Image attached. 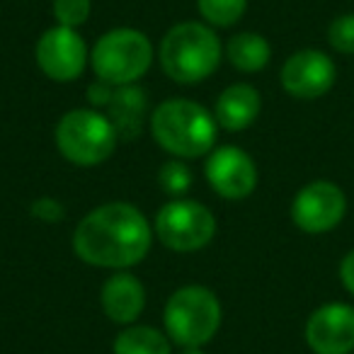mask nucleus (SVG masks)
<instances>
[{"label":"nucleus","instance_id":"nucleus-1","mask_svg":"<svg viewBox=\"0 0 354 354\" xmlns=\"http://www.w3.org/2000/svg\"><path fill=\"white\" fill-rule=\"evenodd\" d=\"M153 231L148 218L127 202H109L85 214L73 233V250L83 262L104 270H129L148 255Z\"/></svg>","mask_w":354,"mask_h":354},{"label":"nucleus","instance_id":"nucleus-2","mask_svg":"<svg viewBox=\"0 0 354 354\" xmlns=\"http://www.w3.org/2000/svg\"><path fill=\"white\" fill-rule=\"evenodd\" d=\"M153 138L175 158H202L216 143L218 122L209 109L187 97L160 102L151 117Z\"/></svg>","mask_w":354,"mask_h":354},{"label":"nucleus","instance_id":"nucleus-3","mask_svg":"<svg viewBox=\"0 0 354 354\" xmlns=\"http://www.w3.org/2000/svg\"><path fill=\"white\" fill-rule=\"evenodd\" d=\"M221 39L209 25L180 22L160 41V66L180 85L207 80L221 64Z\"/></svg>","mask_w":354,"mask_h":354},{"label":"nucleus","instance_id":"nucleus-4","mask_svg":"<svg viewBox=\"0 0 354 354\" xmlns=\"http://www.w3.org/2000/svg\"><path fill=\"white\" fill-rule=\"evenodd\" d=\"M165 335L180 347H204L221 328V304L207 286H183L167 299L162 310Z\"/></svg>","mask_w":354,"mask_h":354},{"label":"nucleus","instance_id":"nucleus-5","mask_svg":"<svg viewBox=\"0 0 354 354\" xmlns=\"http://www.w3.org/2000/svg\"><path fill=\"white\" fill-rule=\"evenodd\" d=\"M56 148L68 162L93 167L114 153L119 133L107 114L97 109H71L56 124Z\"/></svg>","mask_w":354,"mask_h":354},{"label":"nucleus","instance_id":"nucleus-6","mask_svg":"<svg viewBox=\"0 0 354 354\" xmlns=\"http://www.w3.org/2000/svg\"><path fill=\"white\" fill-rule=\"evenodd\" d=\"M153 64V46L143 32L131 27H119L102 35L90 54L95 75L104 83L122 88L136 85Z\"/></svg>","mask_w":354,"mask_h":354},{"label":"nucleus","instance_id":"nucleus-7","mask_svg":"<svg viewBox=\"0 0 354 354\" xmlns=\"http://www.w3.org/2000/svg\"><path fill=\"white\" fill-rule=\"evenodd\" d=\"M156 236L175 252L202 250L216 236V218L194 199H172L158 212Z\"/></svg>","mask_w":354,"mask_h":354},{"label":"nucleus","instance_id":"nucleus-8","mask_svg":"<svg viewBox=\"0 0 354 354\" xmlns=\"http://www.w3.org/2000/svg\"><path fill=\"white\" fill-rule=\"evenodd\" d=\"M347 212V197L335 183L315 180L301 187L291 202V218L304 233L318 236L328 233L344 218Z\"/></svg>","mask_w":354,"mask_h":354},{"label":"nucleus","instance_id":"nucleus-9","mask_svg":"<svg viewBox=\"0 0 354 354\" xmlns=\"http://www.w3.org/2000/svg\"><path fill=\"white\" fill-rule=\"evenodd\" d=\"M37 64L46 78L56 83H71L83 73L88 64L85 39L71 27H51L37 41Z\"/></svg>","mask_w":354,"mask_h":354},{"label":"nucleus","instance_id":"nucleus-10","mask_svg":"<svg viewBox=\"0 0 354 354\" xmlns=\"http://www.w3.org/2000/svg\"><path fill=\"white\" fill-rule=\"evenodd\" d=\"M207 183L223 199H245L257 187V165L243 148L221 146L207 158Z\"/></svg>","mask_w":354,"mask_h":354},{"label":"nucleus","instance_id":"nucleus-11","mask_svg":"<svg viewBox=\"0 0 354 354\" xmlns=\"http://www.w3.org/2000/svg\"><path fill=\"white\" fill-rule=\"evenodd\" d=\"M337 80L335 61L318 49L291 54L281 66V88L296 100H318Z\"/></svg>","mask_w":354,"mask_h":354},{"label":"nucleus","instance_id":"nucleus-12","mask_svg":"<svg viewBox=\"0 0 354 354\" xmlns=\"http://www.w3.org/2000/svg\"><path fill=\"white\" fill-rule=\"evenodd\" d=\"M306 342L315 354L354 352V308L349 304H325L306 323Z\"/></svg>","mask_w":354,"mask_h":354},{"label":"nucleus","instance_id":"nucleus-13","mask_svg":"<svg viewBox=\"0 0 354 354\" xmlns=\"http://www.w3.org/2000/svg\"><path fill=\"white\" fill-rule=\"evenodd\" d=\"M146 308V289L138 277L119 270L102 286V310L119 325H131Z\"/></svg>","mask_w":354,"mask_h":354},{"label":"nucleus","instance_id":"nucleus-14","mask_svg":"<svg viewBox=\"0 0 354 354\" xmlns=\"http://www.w3.org/2000/svg\"><path fill=\"white\" fill-rule=\"evenodd\" d=\"M262 100L252 85L236 83L228 85L216 100V122L226 131H243L250 124H255L257 114H260Z\"/></svg>","mask_w":354,"mask_h":354},{"label":"nucleus","instance_id":"nucleus-15","mask_svg":"<svg viewBox=\"0 0 354 354\" xmlns=\"http://www.w3.org/2000/svg\"><path fill=\"white\" fill-rule=\"evenodd\" d=\"M107 117L114 124L119 138H136L146 119V95L136 85L114 88V95L107 104Z\"/></svg>","mask_w":354,"mask_h":354},{"label":"nucleus","instance_id":"nucleus-16","mask_svg":"<svg viewBox=\"0 0 354 354\" xmlns=\"http://www.w3.org/2000/svg\"><path fill=\"white\" fill-rule=\"evenodd\" d=\"M226 56L233 64V68L243 71V73H257L270 64L272 46L262 35L241 32V35L231 37L226 46Z\"/></svg>","mask_w":354,"mask_h":354},{"label":"nucleus","instance_id":"nucleus-17","mask_svg":"<svg viewBox=\"0 0 354 354\" xmlns=\"http://www.w3.org/2000/svg\"><path fill=\"white\" fill-rule=\"evenodd\" d=\"M170 337L148 325H131L114 339V354H170Z\"/></svg>","mask_w":354,"mask_h":354},{"label":"nucleus","instance_id":"nucleus-18","mask_svg":"<svg viewBox=\"0 0 354 354\" xmlns=\"http://www.w3.org/2000/svg\"><path fill=\"white\" fill-rule=\"evenodd\" d=\"M209 27H231L245 15L248 0H197Z\"/></svg>","mask_w":354,"mask_h":354},{"label":"nucleus","instance_id":"nucleus-19","mask_svg":"<svg viewBox=\"0 0 354 354\" xmlns=\"http://www.w3.org/2000/svg\"><path fill=\"white\" fill-rule=\"evenodd\" d=\"M158 180H160V187L167 194H172V197H183L192 187V172H189V167L183 160L162 162L160 172H158Z\"/></svg>","mask_w":354,"mask_h":354},{"label":"nucleus","instance_id":"nucleus-20","mask_svg":"<svg viewBox=\"0 0 354 354\" xmlns=\"http://www.w3.org/2000/svg\"><path fill=\"white\" fill-rule=\"evenodd\" d=\"M93 10V0H54V17L61 27L78 30L85 25Z\"/></svg>","mask_w":354,"mask_h":354},{"label":"nucleus","instance_id":"nucleus-21","mask_svg":"<svg viewBox=\"0 0 354 354\" xmlns=\"http://www.w3.org/2000/svg\"><path fill=\"white\" fill-rule=\"evenodd\" d=\"M328 41L339 54H354V12L335 17L328 30Z\"/></svg>","mask_w":354,"mask_h":354},{"label":"nucleus","instance_id":"nucleus-22","mask_svg":"<svg viewBox=\"0 0 354 354\" xmlns=\"http://www.w3.org/2000/svg\"><path fill=\"white\" fill-rule=\"evenodd\" d=\"M32 214H35L37 218H41V221L54 223V221H61V218H64V207H61L56 199L41 197V199H37V202L32 204Z\"/></svg>","mask_w":354,"mask_h":354},{"label":"nucleus","instance_id":"nucleus-23","mask_svg":"<svg viewBox=\"0 0 354 354\" xmlns=\"http://www.w3.org/2000/svg\"><path fill=\"white\" fill-rule=\"evenodd\" d=\"M112 95H114V85L104 83V80H100V78L88 88V100L95 104V107H107Z\"/></svg>","mask_w":354,"mask_h":354},{"label":"nucleus","instance_id":"nucleus-24","mask_svg":"<svg viewBox=\"0 0 354 354\" xmlns=\"http://www.w3.org/2000/svg\"><path fill=\"white\" fill-rule=\"evenodd\" d=\"M339 279H342L344 289L354 294V250H349L339 262Z\"/></svg>","mask_w":354,"mask_h":354},{"label":"nucleus","instance_id":"nucleus-25","mask_svg":"<svg viewBox=\"0 0 354 354\" xmlns=\"http://www.w3.org/2000/svg\"><path fill=\"white\" fill-rule=\"evenodd\" d=\"M180 354H207V352H202V347H185Z\"/></svg>","mask_w":354,"mask_h":354}]
</instances>
